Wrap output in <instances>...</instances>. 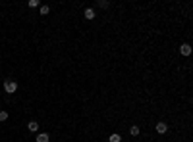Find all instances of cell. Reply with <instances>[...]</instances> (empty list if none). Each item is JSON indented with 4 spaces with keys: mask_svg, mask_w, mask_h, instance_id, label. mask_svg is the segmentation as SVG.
Here are the masks:
<instances>
[{
    "mask_svg": "<svg viewBox=\"0 0 193 142\" xmlns=\"http://www.w3.org/2000/svg\"><path fill=\"white\" fill-rule=\"evenodd\" d=\"M85 17H87V19H93V17H95V10H93V8H87V10H85Z\"/></svg>",
    "mask_w": 193,
    "mask_h": 142,
    "instance_id": "obj_5",
    "label": "cell"
},
{
    "mask_svg": "<svg viewBox=\"0 0 193 142\" xmlns=\"http://www.w3.org/2000/svg\"><path fill=\"white\" fill-rule=\"evenodd\" d=\"M37 129H39V123L37 121H31V123H29V131H33V133H35Z\"/></svg>",
    "mask_w": 193,
    "mask_h": 142,
    "instance_id": "obj_6",
    "label": "cell"
},
{
    "mask_svg": "<svg viewBox=\"0 0 193 142\" xmlns=\"http://www.w3.org/2000/svg\"><path fill=\"white\" fill-rule=\"evenodd\" d=\"M8 119V111H0V121H6Z\"/></svg>",
    "mask_w": 193,
    "mask_h": 142,
    "instance_id": "obj_10",
    "label": "cell"
},
{
    "mask_svg": "<svg viewBox=\"0 0 193 142\" xmlns=\"http://www.w3.org/2000/svg\"><path fill=\"white\" fill-rule=\"evenodd\" d=\"M110 142H120V135H110Z\"/></svg>",
    "mask_w": 193,
    "mask_h": 142,
    "instance_id": "obj_9",
    "label": "cell"
},
{
    "mask_svg": "<svg viewBox=\"0 0 193 142\" xmlns=\"http://www.w3.org/2000/svg\"><path fill=\"white\" fill-rule=\"evenodd\" d=\"M48 12H50V8L48 6H41V15H46Z\"/></svg>",
    "mask_w": 193,
    "mask_h": 142,
    "instance_id": "obj_8",
    "label": "cell"
},
{
    "mask_svg": "<svg viewBox=\"0 0 193 142\" xmlns=\"http://www.w3.org/2000/svg\"><path fill=\"white\" fill-rule=\"evenodd\" d=\"M166 131H168V125H166V123H156V133L164 135Z\"/></svg>",
    "mask_w": 193,
    "mask_h": 142,
    "instance_id": "obj_2",
    "label": "cell"
},
{
    "mask_svg": "<svg viewBox=\"0 0 193 142\" xmlns=\"http://www.w3.org/2000/svg\"><path fill=\"white\" fill-rule=\"evenodd\" d=\"M50 140V136L46 135V133H41V135H37V142H48Z\"/></svg>",
    "mask_w": 193,
    "mask_h": 142,
    "instance_id": "obj_4",
    "label": "cell"
},
{
    "mask_svg": "<svg viewBox=\"0 0 193 142\" xmlns=\"http://www.w3.org/2000/svg\"><path fill=\"white\" fill-rule=\"evenodd\" d=\"M99 6H101V8H108V2H106V0H103V2H99Z\"/></svg>",
    "mask_w": 193,
    "mask_h": 142,
    "instance_id": "obj_11",
    "label": "cell"
},
{
    "mask_svg": "<svg viewBox=\"0 0 193 142\" xmlns=\"http://www.w3.org/2000/svg\"><path fill=\"white\" fill-rule=\"evenodd\" d=\"M129 133H131L133 136H137V135H139V127H137V125H135V127H131V129H129Z\"/></svg>",
    "mask_w": 193,
    "mask_h": 142,
    "instance_id": "obj_7",
    "label": "cell"
},
{
    "mask_svg": "<svg viewBox=\"0 0 193 142\" xmlns=\"http://www.w3.org/2000/svg\"><path fill=\"white\" fill-rule=\"evenodd\" d=\"M4 90H6L8 94L16 92L18 90V83H16V81H6V83H4Z\"/></svg>",
    "mask_w": 193,
    "mask_h": 142,
    "instance_id": "obj_1",
    "label": "cell"
},
{
    "mask_svg": "<svg viewBox=\"0 0 193 142\" xmlns=\"http://www.w3.org/2000/svg\"><path fill=\"white\" fill-rule=\"evenodd\" d=\"M180 52H181V56H189V54H191V46L189 44H181Z\"/></svg>",
    "mask_w": 193,
    "mask_h": 142,
    "instance_id": "obj_3",
    "label": "cell"
},
{
    "mask_svg": "<svg viewBox=\"0 0 193 142\" xmlns=\"http://www.w3.org/2000/svg\"><path fill=\"white\" fill-rule=\"evenodd\" d=\"M29 6H31V8H37L39 2H37V0H31V2H29Z\"/></svg>",
    "mask_w": 193,
    "mask_h": 142,
    "instance_id": "obj_12",
    "label": "cell"
}]
</instances>
